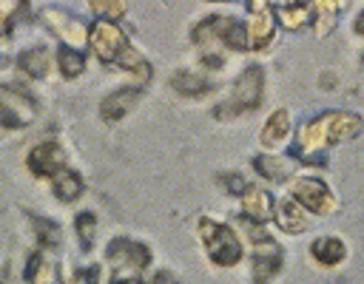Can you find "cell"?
Returning a JSON list of instances; mask_svg holds the SVG:
<instances>
[{
	"instance_id": "cell-1",
	"label": "cell",
	"mask_w": 364,
	"mask_h": 284,
	"mask_svg": "<svg viewBox=\"0 0 364 284\" xmlns=\"http://www.w3.org/2000/svg\"><path fill=\"white\" fill-rule=\"evenodd\" d=\"M364 131V119L353 111H324L318 116H313L310 122H304L296 133V153H301L304 159H313L316 165H321V159L316 156V151L327 148V145H338V142H350Z\"/></svg>"
},
{
	"instance_id": "cell-2",
	"label": "cell",
	"mask_w": 364,
	"mask_h": 284,
	"mask_svg": "<svg viewBox=\"0 0 364 284\" xmlns=\"http://www.w3.org/2000/svg\"><path fill=\"white\" fill-rule=\"evenodd\" d=\"M88 43L94 48V54L108 62V65H119L122 71L139 77L142 82L151 77V65L142 60V54L128 43V37L122 34V28H117L108 20H97L88 28Z\"/></svg>"
},
{
	"instance_id": "cell-3",
	"label": "cell",
	"mask_w": 364,
	"mask_h": 284,
	"mask_svg": "<svg viewBox=\"0 0 364 284\" xmlns=\"http://www.w3.org/2000/svg\"><path fill=\"white\" fill-rule=\"evenodd\" d=\"M262 94H264V71L259 65H247L236 77L228 99L222 105H216L213 114H216V119H236L239 114H250L262 105Z\"/></svg>"
},
{
	"instance_id": "cell-4",
	"label": "cell",
	"mask_w": 364,
	"mask_h": 284,
	"mask_svg": "<svg viewBox=\"0 0 364 284\" xmlns=\"http://www.w3.org/2000/svg\"><path fill=\"white\" fill-rule=\"evenodd\" d=\"M196 233H199V239H202V244H205V253H208V258H210L213 264H219V267H233V264L242 258V241L236 239V233H233L228 224L202 216V219L196 222Z\"/></svg>"
},
{
	"instance_id": "cell-5",
	"label": "cell",
	"mask_w": 364,
	"mask_h": 284,
	"mask_svg": "<svg viewBox=\"0 0 364 284\" xmlns=\"http://www.w3.org/2000/svg\"><path fill=\"white\" fill-rule=\"evenodd\" d=\"M105 256L111 264V281H139V273L151 264V250L128 236H117Z\"/></svg>"
},
{
	"instance_id": "cell-6",
	"label": "cell",
	"mask_w": 364,
	"mask_h": 284,
	"mask_svg": "<svg viewBox=\"0 0 364 284\" xmlns=\"http://www.w3.org/2000/svg\"><path fill=\"white\" fill-rule=\"evenodd\" d=\"M290 196H293L304 210H310V213H316V216H327V213L336 210V196H333V190H330L324 182H318V179H296V182L290 185Z\"/></svg>"
},
{
	"instance_id": "cell-7",
	"label": "cell",
	"mask_w": 364,
	"mask_h": 284,
	"mask_svg": "<svg viewBox=\"0 0 364 284\" xmlns=\"http://www.w3.org/2000/svg\"><path fill=\"white\" fill-rule=\"evenodd\" d=\"M28 170L40 179H51L63 165H65V151L60 148V142L48 139V142H40L37 148L28 151V159H26Z\"/></svg>"
},
{
	"instance_id": "cell-8",
	"label": "cell",
	"mask_w": 364,
	"mask_h": 284,
	"mask_svg": "<svg viewBox=\"0 0 364 284\" xmlns=\"http://www.w3.org/2000/svg\"><path fill=\"white\" fill-rule=\"evenodd\" d=\"M282 270V247L264 236L253 241V281H270Z\"/></svg>"
},
{
	"instance_id": "cell-9",
	"label": "cell",
	"mask_w": 364,
	"mask_h": 284,
	"mask_svg": "<svg viewBox=\"0 0 364 284\" xmlns=\"http://www.w3.org/2000/svg\"><path fill=\"white\" fill-rule=\"evenodd\" d=\"M250 6V23H247V45L253 51H262L270 40H273V11L270 3L253 0Z\"/></svg>"
},
{
	"instance_id": "cell-10",
	"label": "cell",
	"mask_w": 364,
	"mask_h": 284,
	"mask_svg": "<svg viewBox=\"0 0 364 284\" xmlns=\"http://www.w3.org/2000/svg\"><path fill=\"white\" fill-rule=\"evenodd\" d=\"M139 88H117V91H111L102 102H100V116L105 119V122H119V119H125L131 111H134V105L139 102Z\"/></svg>"
},
{
	"instance_id": "cell-11",
	"label": "cell",
	"mask_w": 364,
	"mask_h": 284,
	"mask_svg": "<svg viewBox=\"0 0 364 284\" xmlns=\"http://www.w3.org/2000/svg\"><path fill=\"white\" fill-rule=\"evenodd\" d=\"M242 210L247 219L253 222H267L273 219V196L264 190V187H256V185H247L242 190Z\"/></svg>"
},
{
	"instance_id": "cell-12",
	"label": "cell",
	"mask_w": 364,
	"mask_h": 284,
	"mask_svg": "<svg viewBox=\"0 0 364 284\" xmlns=\"http://www.w3.org/2000/svg\"><path fill=\"white\" fill-rule=\"evenodd\" d=\"M216 43L230 48V51H245L247 48V26L236 17H219L216 14Z\"/></svg>"
},
{
	"instance_id": "cell-13",
	"label": "cell",
	"mask_w": 364,
	"mask_h": 284,
	"mask_svg": "<svg viewBox=\"0 0 364 284\" xmlns=\"http://www.w3.org/2000/svg\"><path fill=\"white\" fill-rule=\"evenodd\" d=\"M310 256H313V261L321 264V267H336L338 261H344L347 244H344L338 236H318V239L310 244Z\"/></svg>"
},
{
	"instance_id": "cell-14",
	"label": "cell",
	"mask_w": 364,
	"mask_h": 284,
	"mask_svg": "<svg viewBox=\"0 0 364 284\" xmlns=\"http://www.w3.org/2000/svg\"><path fill=\"white\" fill-rule=\"evenodd\" d=\"M31 114H34V108L26 97H17V94L3 97L0 94V125L3 128H23Z\"/></svg>"
},
{
	"instance_id": "cell-15",
	"label": "cell",
	"mask_w": 364,
	"mask_h": 284,
	"mask_svg": "<svg viewBox=\"0 0 364 284\" xmlns=\"http://www.w3.org/2000/svg\"><path fill=\"white\" fill-rule=\"evenodd\" d=\"M273 219H276V224L284 230V233H301L304 227H307V219H304V213H301V204L290 196V199H279L276 204H273Z\"/></svg>"
},
{
	"instance_id": "cell-16",
	"label": "cell",
	"mask_w": 364,
	"mask_h": 284,
	"mask_svg": "<svg viewBox=\"0 0 364 284\" xmlns=\"http://www.w3.org/2000/svg\"><path fill=\"white\" fill-rule=\"evenodd\" d=\"M287 133H290V114H287L284 108H279V111H273V114L264 119V125H262V131H259V142H262L264 148H279V145L287 139Z\"/></svg>"
},
{
	"instance_id": "cell-17",
	"label": "cell",
	"mask_w": 364,
	"mask_h": 284,
	"mask_svg": "<svg viewBox=\"0 0 364 284\" xmlns=\"http://www.w3.org/2000/svg\"><path fill=\"white\" fill-rule=\"evenodd\" d=\"M51 187H54V196H57L60 202H74V199L82 193V179H80V173H77L74 168L63 165V168L51 176Z\"/></svg>"
},
{
	"instance_id": "cell-18",
	"label": "cell",
	"mask_w": 364,
	"mask_h": 284,
	"mask_svg": "<svg viewBox=\"0 0 364 284\" xmlns=\"http://www.w3.org/2000/svg\"><path fill=\"white\" fill-rule=\"evenodd\" d=\"M171 88L179 94V97H202L208 94L213 85L205 74H196V71H176L171 77Z\"/></svg>"
},
{
	"instance_id": "cell-19",
	"label": "cell",
	"mask_w": 364,
	"mask_h": 284,
	"mask_svg": "<svg viewBox=\"0 0 364 284\" xmlns=\"http://www.w3.org/2000/svg\"><path fill=\"white\" fill-rule=\"evenodd\" d=\"M276 17L284 28H301L313 20V3H276Z\"/></svg>"
},
{
	"instance_id": "cell-20",
	"label": "cell",
	"mask_w": 364,
	"mask_h": 284,
	"mask_svg": "<svg viewBox=\"0 0 364 284\" xmlns=\"http://www.w3.org/2000/svg\"><path fill=\"white\" fill-rule=\"evenodd\" d=\"M48 65H51V57L46 48H28L17 57V68L28 77H46L48 74Z\"/></svg>"
},
{
	"instance_id": "cell-21",
	"label": "cell",
	"mask_w": 364,
	"mask_h": 284,
	"mask_svg": "<svg viewBox=\"0 0 364 284\" xmlns=\"http://www.w3.org/2000/svg\"><path fill=\"white\" fill-rule=\"evenodd\" d=\"M253 168L264 179H270V182H284L290 176V170H293V165L284 162V159H279V156H256L253 159Z\"/></svg>"
},
{
	"instance_id": "cell-22",
	"label": "cell",
	"mask_w": 364,
	"mask_h": 284,
	"mask_svg": "<svg viewBox=\"0 0 364 284\" xmlns=\"http://www.w3.org/2000/svg\"><path fill=\"white\" fill-rule=\"evenodd\" d=\"M57 65H60V74H63L65 80H74V77L82 74L85 57H82V51H77V48H71V45H63V48L57 51Z\"/></svg>"
},
{
	"instance_id": "cell-23",
	"label": "cell",
	"mask_w": 364,
	"mask_h": 284,
	"mask_svg": "<svg viewBox=\"0 0 364 284\" xmlns=\"http://www.w3.org/2000/svg\"><path fill=\"white\" fill-rule=\"evenodd\" d=\"M28 219H31L37 244L46 247V250H54V247L60 244V227H57L51 219H43V216H31V213H28Z\"/></svg>"
},
{
	"instance_id": "cell-24",
	"label": "cell",
	"mask_w": 364,
	"mask_h": 284,
	"mask_svg": "<svg viewBox=\"0 0 364 284\" xmlns=\"http://www.w3.org/2000/svg\"><path fill=\"white\" fill-rule=\"evenodd\" d=\"M48 17L51 20H57V34H63L71 45H80V43H85V31H82V26L77 23V20H71V17H65V14H57V11H48Z\"/></svg>"
},
{
	"instance_id": "cell-25",
	"label": "cell",
	"mask_w": 364,
	"mask_h": 284,
	"mask_svg": "<svg viewBox=\"0 0 364 284\" xmlns=\"http://www.w3.org/2000/svg\"><path fill=\"white\" fill-rule=\"evenodd\" d=\"M336 14H338V3L327 0V3H313V17H316V34L324 37L330 34L333 23H336Z\"/></svg>"
},
{
	"instance_id": "cell-26",
	"label": "cell",
	"mask_w": 364,
	"mask_h": 284,
	"mask_svg": "<svg viewBox=\"0 0 364 284\" xmlns=\"http://www.w3.org/2000/svg\"><path fill=\"white\" fill-rule=\"evenodd\" d=\"M51 275H54V267L43 253H34L26 264V273H23L26 281H51Z\"/></svg>"
},
{
	"instance_id": "cell-27",
	"label": "cell",
	"mask_w": 364,
	"mask_h": 284,
	"mask_svg": "<svg viewBox=\"0 0 364 284\" xmlns=\"http://www.w3.org/2000/svg\"><path fill=\"white\" fill-rule=\"evenodd\" d=\"M74 227H77V239H80L82 250H91V244H94V233H97V216H94L91 210H82V213L77 216Z\"/></svg>"
},
{
	"instance_id": "cell-28",
	"label": "cell",
	"mask_w": 364,
	"mask_h": 284,
	"mask_svg": "<svg viewBox=\"0 0 364 284\" xmlns=\"http://www.w3.org/2000/svg\"><path fill=\"white\" fill-rule=\"evenodd\" d=\"M88 6H91V11L100 20H108V23L117 20V17H122L128 11V3H122V0H91Z\"/></svg>"
},
{
	"instance_id": "cell-29",
	"label": "cell",
	"mask_w": 364,
	"mask_h": 284,
	"mask_svg": "<svg viewBox=\"0 0 364 284\" xmlns=\"http://www.w3.org/2000/svg\"><path fill=\"white\" fill-rule=\"evenodd\" d=\"M219 185H225L230 193H239V196H242V190L247 187L245 179H242L239 173H222V176H219Z\"/></svg>"
},
{
	"instance_id": "cell-30",
	"label": "cell",
	"mask_w": 364,
	"mask_h": 284,
	"mask_svg": "<svg viewBox=\"0 0 364 284\" xmlns=\"http://www.w3.org/2000/svg\"><path fill=\"white\" fill-rule=\"evenodd\" d=\"M100 278V267H88V270H77L74 281H97Z\"/></svg>"
},
{
	"instance_id": "cell-31",
	"label": "cell",
	"mask_w": 364,
	"mask_h": 284,
	"mask_svg": "<svg viewBox=\"0 0 364 284\" xmlns=\"http://www.w3.org/2000/svg\"><path fill=\"white\" fill-rule=\"evenodd\" d=\"M353 28H355V34H358V37H364V9L358 11V17H355V23H353Z\"/></svg>"
},
{
	"instance_id": "cell-32",
	"label": "cell",
	"mask_w": 364,
	"mask_h": 284,
	"mask_svg": "<svg viewBox=\"0 0 364 284\" xmlns=\"http://www.w3.org/2000/svg\"><path fill=\"white\" fill-rule=\"evenodd\" d=\"M154 281H173V275H171V273H156Z\"/></svg>"
},
{
	"instance_id": "cell-33",
	"label": "cell",
	"mask_w": 364,
	"mask_h": 284,
	"mask_svg": "<svg viewBox=\"0 0 364 284\" xmlns=\"http://www.w3.org/2000/svg\"><path fill=\"white\" fill-rule=\"evenodd\" d=\"M361 65H364V57H361Z\"/></svg>"
}]
</instances>
